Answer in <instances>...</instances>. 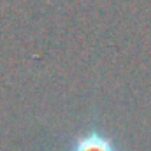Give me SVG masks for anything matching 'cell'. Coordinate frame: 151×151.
<instances>
[{"instance_id": "cell-1", "label": "cell", "mask_w": 151, "mask_h": 151, "mask_svg": "<svg viewBox=\"0 0 151 151\" xmlns=\"http://www.w3.org/2000/svg\"><path fill=\"white\" fill-rule=\"evenodd\" d=\"M72 151H114V148L106 137L99 134H88L76 142Z\"/></svg>"}]
</instances>
